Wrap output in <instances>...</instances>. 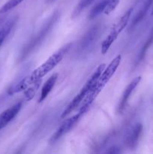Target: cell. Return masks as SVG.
<instances>
[{"instance_id":"6da1fadb","label":"cell","mask_w":153,"mask_h":154,"mask_svg":"<svg viewBox=\"0 0 153 154\" xmlns=\"http://www.w3.org/2000/svg\"><path fill=\"white\" fill-rule=\"evenodd\" d=\"M121 55H117L110 63V64L106 67H105V69L102 72L101 75L99 77L98 80L96 82V84L92 88V90L88 92V94L86 96V97L82 100V103L80 104V108L79 111L80 113L84 114L88 111L89 107L91 106L93 102L95 100V99L98 97L99 93L101 92V90H103L105 85L109 82L110 80L111 79V78L113 76L115 72H116L117 69H118V67L120 65V63H121Z\"/></svg>"},{"instance_id":"7a4b0ae2","label":"cell","mask_w":153,"mask_h":154,"mask_svg":"<svg viewBox=\"0 0 153 154\" xmlns=\"http://www.w3.org/2000/svg\"><path fill=\"white\" fill-rule=\"evenodd\" d=\"M71 45V43L64 45L59 50H58L56 52L52 54L43 64L40 65L37 69H34L28 75V81H29L30 84L36 82L39 80H41L43 77H44L46 74L49 73L51 70H52L62 60L65 54L70 50Z\"/></svg>"},{"instance_id":"3957f363","label":"cell","mask_w":153,"mask_h":154,"mask_svg":"<svg viewBox=\"0 0 153 154\" xmlns=\"http://www.w3.org/2000/svg\"><path fill=\"white\" fill-rule=\"evenodd\" d=\"M59 12L55 11L49 18H48L47 20L44 23L41 29H40V30L38 32V33L35 35V36H34V37L30 40V42H28V43L25 45L23 49L21 51L20 55V60H24V59H25L26 57H27V56L29 55L34 50H35L38 47L40 46V45H41V43L44 42L45 38L46 37V35L49 34L50 32L51 31V29L53 28L55 24L56 23L57 20H58V19L59 18Z\"/></svg>"},{"instance_id":"277c9868","label":"cell","mask_w":153,"mask_h":154,"mask_svg":"<svg viewBox=\"0 0 153 154\" xmlns=\"http://www.w3.org/2000/svg\"><path fill=\"white\" fill-rule=\"evenodd\" d=\"M106 67V65L104 63H102V64L99 65L98 66L97 69H95V71L94 72V73L91 75V77L89 78V79L86 81L84 86L82 87V88L81 89L80 91L79 92L77 95L74 98L71 100V102L68 105V106L66 107L65 109L64 110V111L62 114L61 117H66L68 115L70 114L73 111H74L78 106L80 105V104L82 103V100L84 99V98L86 97L87 94L88 93V92L92 90L93 87L94 86V84H96V82L98 80L99 77L101 75L102 72L104 71V69Z\"/></svg>"},{"instance_id":"5b68a950","label":"cell","mask_w":153,"mask_h":154,"mask_svg":"<svg viewBox=\"0 0 153 154\" xmlns=\"http://www.w3.org/2000/svg\"><path fill=\"white\" fill-rule=\"evenodd\" d=\"M29 69V67H25L17 75L14 81L11 83L10 86L4 91V93L0 95V108L5 103L6 101L15 93H20L25 91L27 87L30 84L28 81V75L27 72Z\"/></svg>"},{"instance_id":"8992f818","label":"cell","mask_w":153,"mask_h":154,"mask_svg":"<svg viewBox=\"0 0 153 154\" xmlns=\"http://www.w3.org/2000/svg\"><path fill=\"white\" fill-rule=\"evenodd\" d=\"M132 11H133V8H131L128 9L122 16L120 17L119 19H118L115 23H114V24L112 25V26L111 27L110 30L109 34L107 35L106 38H105L104 40V42H102V54H106V52H107L108 50L110 49V48L111 45H112V43L116 40L118 35H119L120 33L122 32V31L125 28L126 26L128 25L129 19H130V17Z\"/></svg>"},{"instance_id":"52a82bcc","label":"cell","mask_w":153,"mask_h":154,"mask_svg":"<svg viewBox=\"0 0 153 154\" xmlns=\"http://www.w3.org/2000/svg\"><path fill=\"white\" fill-rule=\"evenodd\" d=\"M100 29H101V26L94 25L86 32L78 45V54H82L83 53L87 52L88 50L89 51L90 48H92L94 44L97 41L98 38L100 35Z\"/></svg>"},{"instance_id":"ba28073f","label":"cell","mask_w":153,"mask_h":154,"mask_svg":"<svg viewBox=\"0 0 153 154\" xmlns=\"http://www.w3.org/2000/svg\"><path fill=\"white\" fill-rule=\"evenodd\" d=\"M82 114L78 112L76 114H75V115L70 117V118H68L67 120H64V123L59 126V128H58V129L56 131L55 133L52 135L50 140V142L51 144H54V143L56 142L58 140H59L60 138H62L64 135H65L68 132H70V131L76 126V123H78V121H79L80 119V117H82Z\"/></svg>"},{"instance_id":"9c48e42d","label":"cell","mask_w":153,"mask_h":154,"mask_svg":"<svg viewBox=\"0 0 153 154\" xmlns=\"http://www.w3.org/2000/svg\"><path fill=\"white\" fill-rule=\"evenodd\" d=\"M142 131V126L140 123H136L129 129L124 138V143L128 148L134 150L137 147Z\"/></svg>"},{"instance_id":"30bf717a","label":"cell","mask_w":153,"mask_h":154,"mask_svg":"<svg viewBox=\"0 0 153 154\" xmlns=\"http://www.w3.org/2000/svg\"><path fill=\"white\" fill-rule=\"evenodd\" d=\"M141 79H142L141 76H138L136 78H134L131 81V82L125 87V89H124V92L122 93V96L121 99H120L118 107H117V112L121 114L125 109L126 105H127L128 102L129 98L130 97L133 92L134 91V90L136 88L138 84H140Z\"/></svg>"},{"instance_id":"8fae6325","label":"cell","mask_w":153,"mask_h":154,"mask_svg":"<svg viewBox=\"0 0 153 154\" xmlns=\"http://www.w3.org/2000/svg\"><path fill=\"white\" fill-rule=\"evenodd\" d=\"M22 106V102H18L0 114V130L5 127L19 113Z\"/></svg>"},{"instance_id":"7c38bea8","label":"cell","mask_w":153,"mask_h":154,"mask_svg":"<svg viewBox=\"0 0 153 154\" xmlns=\"http://www.w3.org/2000/svg\"><path fill=\"white\" fill-rule=\"evenodd\" d=\"M153 3V0H145L142 3V5H141L140 8L139 9L137 13L136 14V15L134 17L133 20L131 21V23H130V26H129V31H131L132 29H134V27L142 20L144 18V17L146 16V14L148 12V9L151 7L152 4Z\"/></svg>"},{"instance_id":"4fadbf2b","label":"cell","mask_w":153,"mask_h":154,"mask_svg":"<svg viewBox=\"0 0 153 154\" xmlns=\"http://www.w3.org/2000/svg\"><path fill=\"white\" fill-rule=\"evenodd\" d=\"M57 79H58V74L57 73L53 74V75H51V76L48 78V80L46 81V83L44 84L43 87H42L41 93H40V96L38 100L39 102H43V101L47 97L48 95L50 94L51 90H52V88H53L54 86H55Z\"/></svg>"},{"instance_id":"5bb4252c","label":"cell","mask_w":153,"mask_h":154,"mask_svg":"<svg viewBox=\"0 0 153 154\" xmlns=\"http://www.w3.org/2000/svg\"><path fill=\"white\" fill-rule=\"evenodd\" d=\"M16 21H17V16L12 17L11 18L8 20L4 23V25L0 28V47L2 46L6 38L10 34V31L13 29V27L14 26Z\"/></svg>"},{"instance_id":"9a60e30c","label":"cell","mask_w":153,"mask_h":154,"mask_svg":"<svg viewBox=\"0 0 153 154\" xmlns=\"http://www.w3.org/2000/svg\"><path fill=\"white\" fill-rule=\"evenodd\" d=\"M109 1L110 0H102L100 2L98 3L97 5H95L93 7V8L91 10V11H90L89 15H88V18L90 20H92L97 16H98L100 13L104 12V10L106 8V5L108 4Z\"/></svg>"},{"instance_id":"2e32d148","label":"cell","mask_w":153,"mask_h":154,"mask_svg":"<svg viewBox=\"0 0 153 154\" xmlns=\"http://www.w3.org/2000/svg\"><path fill=\"white\" fill-rule=\"evenodd\" d=\"M40 84H41V80H39L36 82L31 84L32 85L29 87H27L26 90L24 91V94H25V97L26 100L29 101L30 99H32L33 96H34V93H36L38 89L40 87Z\"/></svg>"},{"instance_id":"e0dca14e","label":"cell","mask_w":153,"mask_h":154,"mask_svg":"<svg viewBox=\"0 0 153 154\" xmlns=\"http://www.w3.org/2000/svg\"><path fill=\"white\" fill-rule=\"evenodd\" d=\"M152 42H153V30L152 31V32H151V34H150L148 38L147 39V41L145 42V44L143 45L142 48H141L139 54H138L137 59H136V63H140V62L141 60L144 58V57H145V55H146V51H148V49L149 48L150 45H152Z\"/></svg>"},{"instance_id":"ac0fdd59","label":"cell","mask_w":153,"mask_h":154,"mask_svg":"<svg viewBox=\"0 0 153 154\" xmlns=\"http://www.w3.org/2000/svg\"><path fill=\"white\" fill-rule=\"evenodd\" d=\"M94 0H80L79 2V3L77 4V5L76 6V8L74 10L73 14H72V18H74L76 17H77L86 8L88 7L90 4H91Z\"/></svg>"},{"instance_id":"d6986e66","label":"cell","mask_w":153,"mask_h":154,"mask_svg":"<svg viewBox=\"0 0 153 154\" xmlns=\"http://www.w3.org/2000/svg\"><path fill=\"white\" fill-rule=\"evenodd\" d=\"M24 0H8L2 7L0 8V14H4L7 13L8 11L13 9L14 8L16 7L18 5L22 2Z\"/></svg>"},{"instance_id":"ffe728a7","label":"cell","mask_w":153,"mask_h":154,"mask_svg":"<svg viewBox=\"0 0 153 154\" xmlns=\"http://www.w3.org/2000/svg\"><path fill=\"white\" fill-rule=\"evenodd\" d=\"M118 3H119V0H110L108 4L106 5V8L104 10V13L105 14H110L117 7Z\"/></svg>"},{"instance_id":"44dd1931","label":"cell","mask_w":153,"mask_h":154,"mask_svg":"<svg viewBox=\"0 0 153 154\" xmlns=\"http://www.w3.org/2000/svg\"><path fill=\"white\" fill-rule=\"evenodd\" d=\"M106 153L114 154V153H122V151H121V150H120L119 147H116V146H113V147H110V148L106 150Z\"/></svg>"},{"instance_id":"7402d4cb","label":"cell","mask_w":153,"mask_h":154,"mask_svg":"<svg viewBox=\"0 0 153 154\" xmlns=\"http://www.w3.org/2000/svg\"><path fill=\"white\" fill-rule=\"evenodd\" d=\"M54 0H47V2H53Z\"/></svg>"},{"instance_id":"603a6c76","label":"cell","mask_w":153,"mask_h":154,"mask_svg":"<svg viewBox=\"0 0 153 154\" xmlns=\"http://www.w3.org/2000/svg\"><path fill=\"white\" fill-rule=\"evenodd\" d=\"M152 15H153V8H152Z\"/></svg>"}]
</instances>
